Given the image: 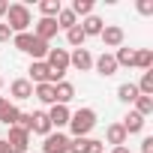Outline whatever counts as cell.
Returning <instances> with one entry per match:
<instances>
[{"mask_svg":"<svg viewBox=\"0 0 153 153\" xmlns=\"http://www.w3.org/2000/svg\"><path fill=\"white\" fill-rule=\"evenodd\" d=\"M12 45H15L18 51L30 54L33 60H45V54H48V42L36 39L33 33H15V36H12Z\"/></svg>","mask_w":153,"mask_h":153,"instance_id":"1","label":"cell"},{"mask_svg":"<svg viewBox=\"0 0 153 153\" xmlns=\"http://www.w3.org/2000/svg\"><path fill=\"white\" fill-rule=\"evenodd\" d=\"M30 24H33L30 9H27L24 3H9V9H6V27L12 30V36H15V33H27Z\"/></svg>","mask_w":153,"mask_h":153,"instance_id":"2","label":"cell"},{"mask_svg":"<svg viewBox=\"0 0 153 153\" xmlns=\"http://www.w3.org/2000/svg\"><path fill=\"white\" fill-rule=\"evenodd\" d=\"M96 126V111L93 108H78L72 117H69V129L75 138H87V132Z\"/></svg>","mask_w":153,"mask_h":153,"instance_id":"3","label":"cell"},{"mask_svg":"<svg viewBox=\"0 0 153 153\" xmlns=\"http://www.w3.org/2000/svg\"><path fill=\"white\" fill-rule=\"evenodd\" d=\"M45 63H48V69H51V75H54V84H57V81H63V75H66V69H69V51H66V48H48Z\"/></svg>","mask_w":153,"mask_h":153,"instance_id":"4","label":"cell"},{"mask_svg":"<svg viewBox=\"0 0 153 153\" xmlns=\"http://www.w3.org/2000/svg\"><path fill=\"white\" fill-rule=\"evenodd\" d=\"M6 144L12 147V153H27V147H30V132L21 129V126H9V138H6Z\"/></svg>","mask_w":153,"mask_h":153,"instance_id":"5","label":"cell"},{"mask_svg":"<svg viewBox=\"0 0 153 153\" xmlns=\"http://www.w3.org/2000/svg\"><path fill=\"white\" fill-rule=\"evenodd\" d=\"M42 153H69V138L63 132H51L42 141Z\"/></svg>","mask_w":153,"mask_h":153,"instance_id":"6","label":"cell"},{"mask_svg":"<svg viewBox=\"0 0 153 153\" xmlns=\"http://www.w3.org/2000/svg\"><path fill=\"white\" fill-rule=\"evenodd\" d=\"M30 84L36 87V84H54V75H51V69H48V63L45 60H33L30 63Z\"/></svg>","mask_w":153,"mask_h":153,"instance_id":"7","label":"cell"},{"mask_svg":"<svg viewBox=\"0 0 153 153\" xmlns=\"http://www.w3.org/2000/svg\"><path fill=\"white\" fill-rule=\"evenodd\" d=\"M48 114V123H51V129H63V126H69V117H72V111L66 108V105H51V111H45Z\"/></svg>","mask_w":153,"mask_h":153,"instance_id":"8","label":"cell"},{"mask_svg":"<svg viewBox=\"0 0 153 153\" xmlns=\"http://www.w3.org/2000/svg\"><path fill=\"white\" fill-rule=\"evenodd\" d=\"M99 39H102V45H105V48H120V45H123V27L108 24V27H102Z\"/></svg>","mask_w":153,"mask_h":153,"instance_id":"9","label":"cell"},{"mask_svg":"<svg viewBox=\"0 0 153 153\" xmlns=\"http://www.w3.org/2000/svg\"><path fill=\"white\" fill-rule=\"evenodd\" d=\"M33 36L42 39V42H48L51 36H57V21H54V18H39V21L33 24Z\"/></svg>","mask_w":153,"mask_h":153,"instance_id":"10","label":"cell"},{"mask_svg":"<svg viewBox=\"0 0 153 153\" xmlns=\"http://www.w3.org/2000/svg\"><path fill=\"white\" fill-rule=\"evenodd\" d=\"M69 66H75L78 72H87V69L93 66V54H90L87 48H75V51L69 54Z\"/></svg>","mask_w":153,"mask_h":153,"instance_id":"11","label":"cell"},{"mask_svg":"<svg viewBox=\"0 0 153 153\" xmlns=\"http://www.w3.org/2000/svg\"><path fill=\"white\" fill-rule=\"evenodd\" d=\"M93 66H96V72L102 75V78H111V75L117 72V60H114V54H99V57L93 60Z\"/></svg>","mask_w":153,"mask_h":153,"instance_id":"12","label":"cell"},{"mask_svg":"<svg viewBox=\"0 0 153 153\" xmlns=\"http://www.w3.org/2000/svg\"><path fill=\"white\" fill-rule=\"evenodd\" d=\"M30 132H36V135H51V123H48V114L45 111H33L30 114Z\"/></svg>","mask_w":153,"mask_h":153,"instance_id":"13","label":"cell"},{"mask_svg":"<svg viewBox=\"0 0 153 153\" xmlns=\"http://www.w3.org/2000/svg\"><path fill=\"white\" fill-rule=\"evenodd\" d=\"M78 27L84 30V36H99V33H102V27H105V21H102L99 15H87Z\"/></svg>","mask_w":153,"mask_h":153,"instance_id":"14","label":"cell"},{"mask_svg":"<svg viewBox=\"0 0 153 153\" xmlns=\"http://www.w3.org/2000/svg\"><path fill=\"white\" fill-rule=\"evenodd\" d=\"M9 93H12L15 99H30V96H33V84H30L27 78H15L12 87H9Z\"/></svg>","mask_w":153,"mask_h":153,"instance_id":"15","label":"cell"},{"mask_svg":"<svg viewBox=\"0 0 153 153\" xmlns=\"http://www.w3.org/2000/svg\"><path fill=\"white\" fill-rule=\"evenodd\" d=\"M120 126H123V132H126V135H135V132H141V129H144V117H141V114H135V111H129V114L123 117V123H120Z\"/></svg>","mask_w":153,"mask_h":153,"instance_id":"16","label":"cell"},{"mask_svg":"<svg viewBox=\"0 0 153 153\" xmlns=\"http://www.w3.org/2000/svg\"><path fill=\"white\" fill-rule=\"evenodd\" d=\"M72 96H75V87H72L69 81H57V84H54V99H57V105H66Z\"/></svg>","mask_w":153,"mask_h":153,"instance_id":"17","label":"cell"},{"mask_svg":"<svg viewBox=\"0 0 153 153\" xmlns=\"http://www.w3.org/2000/svg\"><path fill=\"white\" fill-rule=\"evenodd\" d=\"M33 96H36L39 102H45V105H57V99H54V84H36V87H33Z\"/></svg>","mask_w":153,"mask_h":153,"instance_id":"18","label":"cell"},{"mask_svg":"<svg viewBox=\"0 0 153 153\" xmlns=\"http://www.w3.org/2000/svg\"><path fill=\"white\" fill-rule=\"evenodd\" d=\"M105 138H108V144H114V147H120V144H126V132H123V126L120 123H111L108 129H105Z\"/></svg>","mask_w":153,"mask_h":153,"instance_id":"19","label":"cell"},{"mask_svg":"<svg viewBox=\"0 0 153 153\" xmlns=\"http://www.w3.org/2000/svg\"><path fill=\"white\" fill-rule=\"evenodd\" d=\"M135 66L144 69V72H150V69H153V51H150V48H138V51H135Z\"/></svg>","mask_w":153,"mask_h":153,"instance_id":"20","label":"cell"},{"mask_svg":"<svg viewBox=\"0 0 153 153\" xmlns=\"http://www.w3.org/2000/svg\"><path fill=\"white\" fill-rule=\"evenodd\" d=\"M84 39H87V36H84V30H81L78 24H75V27H69V30H66V42H69L72 48H81V45H84Z\"/></svg>","mask_w":153,"mask_h":153,"instance_id":"21","label":"cell"},{"mask_svg":"<svg viewBox=\"0 0 153 153\" xmlns=\"http://www.w3.org/2000/svg\"><path fill=\"white\" fill-rule=\"evenodd\" d=\"M54 21H57V27H66V30H69V27H75V24H78V18H75V12H72V9H60Z\"/></svg>","mask_w":153,"mask_h":153,"instance_id":"22","label":"cell"},{"mask_svg":"<svg viewBox=\"0 0 153 153\" xmlns=\"http://www.w3.org/2000/svg\"><path fill=\"white\" fill-rule=\"evenodd\" d=\"M114 60H117V66H135V51L132 48H117V54H114Z\"/></svg>","mask_w":153,"mask_h":153,"instance_id":"23","label":"cell"},{"mask_svg":"<svg viewBox=\"0 0 153 153\" xmlns=\"http://www.w3.org/2000/svg\"><path fill=\"white\" fill-rule=\"evenodd\" d=\"M141 93H138V87L135 84H120L117 87V99H123V102H135Z\"/></svg>","mask_w":153,"mask_h":153,"instance_id":"24","label":"cell"},{"mask_svg":"<svg viewBox=\"0 0 153 153\" xmlns=\"http://www.w3.org/2000/svg\"><path fill=\"white\" fill-rule=\"evenodd\" d=\"M39 9H42V18H57V12H60L63 6H60V0H42Z\"/></svg>","mask_w":153,"mask_h":153,"instance_id":"25","label":"cell"},{"mask_svg":"<svg viewBox=\"0 0 153 153\" xmlns=\"http://www.w3.org/2000/svg\"><path fill=\"white\" fill-rule=\"evenodd\" d=\"M135 114H141V117L153 114V96H138L135 99Z\"/></svg>","mask_w":153,"mask_h":153,"instance_id":"26","label":"cell"},{"mask_svg":"<svg viewBox=\"0 0 153 153\" xmlns=\"http://www.w3.org/2000/svg\"><path fill=\"white\" fill-rule=\"evenodd\" d=\"M135 87H138L141 96H153V72H144V75H141V81H138Z\"/></svg>","mask_w":153,"mask_h":153,"instance_id":"27","label":"cell"},{"mask_svg":"<svg viewBox=\"0 0 153 153\" xmlns=\"http://www.w3.org/2000/svg\"><path fill=\"white\" fill-rule=\"evenodd\" d=\"M72 12H75V18H78V15H93V0H75V3H72Z\"/></svg>","mask_w":153,"mask_h":153,"instance_id":"28","label":"cell"},{"mask_svg":"<svg viewBox=\"0 0 153 153\" xmlns=\"http://www.w3.org/2000/svg\"><path fill=\"white\" fill-rule=\"evenodd\" d=\"M81 153H105V144H102L99 138H84V144H81Z\"/></svg>","mask_w":153,"mask_h":153,"instance_id":"29","label":"cell"},{"mask_svg":"<svg viewBox=\"0 0 153 153\" xmlns=\"http://www.w3.org/2000/svg\"><path fill=\"white\" fill-rule=\"evenodd\" d=\"M18 117H21V111H18L15 105H9V108H6V114L0 117V123H6V126H18Z\"/></svg>","mask_w":153,"mask_h":153,"instance_id":"30","label":"cell"},{"mask_svg":"<svg viewBox=\"0 0 153 153\" xmlns=\"http://www.w3.org/2000/svg\"><path fill=\"white\" fill-rule=\"evenodd\" d=\"M138 12L141 15H153V3L150 0H138Z\"/></svg>","mask_w":153,"mask_h":153,"instance_id":"31","label":"cell"},{"mask_svg":"<svg viewBox=\"0 0 153 153\" xmlns=\"http://www.w3.org/2000/svg\"><path fill=\"white\" fill-rule=\"evenodd\" d=\"M141 153H153V135H147L141 141Z\"/></svg>","mask_w":153,"mask_h":153,"instance_id":"32","label":"cell"},{"mask_svg":"<svg viewBox=\"0 0 153 153\" xmlns=\"http://www.w3.org/2000/svg\"><path fill=\"white\" fill-rule=\"evenodd\" d=\"M9 39H12V30L6 24H0V42H9Z\"/></svg>","mask_w":153,"mask_h":153,"instance_id":"33","label":"cell"},{"mask_svg":"<svg viewBox=\"0 0 153 153\" xmlns=\"http://www.w3.org/2000/svg\"><path fill=\"white\" fill-rule=\"evenodd\" d=\"M6 108H9V99H6V96H0V117L6 114Z\"/></svg>","mask_w":153,"mask_h":153,"instance_id":"34","label":"cell"},{"mask_svg":"<svg viewBox=\"0 0 153 153\" xmlns=\"http://www.w3.org/2000/svg\"><path fill=\"white\" fill-rule=\"evenodd\" d=\"M0 153H12V147L6 144V138H0Z\"/></svg>","mask_w":153,"mask_h":153,"instance_id":"35","label":"cell"},{"mask_svg":"<svg viewBox=\"0 0 153 153\" xmlns=\"http://www.w3.org/2000/svg\"><path fill=\"white\" fill-rule=\"evenodd\" d=\"M111 153H129V147H126V144H120V147H114Z\"/></svg>","mask_w":153,"mask_h":153,"instance_id":"36","label":"cell"},{"mask_svg":"<svg viewBox=\"0 0 153 153\" xmlns=\"http://www.w3.org/2000/svg\"><path fill=\"white\" fill-rule=\"evenodd\" d=\"M6 9H9V3H6V0H0V15H6Z\"/></svg>","mask_w":153,"mask_h":153,"instance_id":"37","label":"cell"},{"mask_svg":"<svg viewBox=\"0 0 153 153\" xmlns=\"http://www.w3.org/2000/svg\"><path fill=\"white\" fill-rule=\"evenodd\" d=\"M0 87H3V78H0Z\"/></svg>","mask_w":153,"mask_h":153,"instance_id":"38","label":"cell"}]
</instances>
